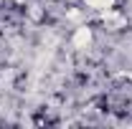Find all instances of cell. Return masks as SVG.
<instances>
[{
	"label": "cell",
	"instance_id": "6da1fadb",
	"mask_svg": "<svg viewBox=\"0 0 132 129\" xmlns=\"http://www.w3.org/2000/svg\"><path fill=\"white\" fill-rule=\"evenodd\" d=\"M94 43H97V33H94V28L89 25V23H79L74 31H71V38H69V46L74 51H79V53H84V51L94 48Z\"/></svg>",
	"mask_w": 132,
	"mask_h": 129
},
{
	"label": "cell",
	"instance_id": "7a4b0ae2",
	"mask_svg": "<svg viewBox=\"0 0 132 129\" xmlns=\"http://www.w3.org/2000/svg\"><path fill=\"white\" fill-rule=\"evenodd\" d=\"M79 5H84L86 10H92V13H104V10H109V8H114L117 0H79Z\"/></svg>",
	"mask_w": 132,
	"mask_h": 129
}]
</instances>
